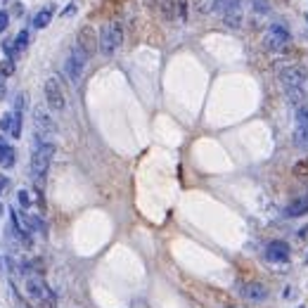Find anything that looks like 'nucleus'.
I'll return each mask as SVG.
<instances>
[{
  "label": "nucleus",
  "instance_id": "bb28decb",
  "mask_svg": "<svg viewBox=\"0 0 308 308\" xmlns=\"http://www.w3.org/2000/svg\"><path fill=\"white\" fill-rule=\"evenodd\" d=\"M7 24H10V14H7V10H0V33L7 28Z\"/></svg>",
  "mask_w": 308,
  "mask_h": 308
},
{
  "label": "nucleus",
  "instance_id": "7ed1b4c3",
  "mask_svg": "<svg viewBox=\"0 0 308 308\" xmlns=\"http://www.w3.org/2000/svg\"><path fill=\"white\" fill-rule=\"evenodd\" d=\"M289 43H292V33L287 31V27H282V24H273V27L266 31V36H263V48L268 50V53H275V55H282L287 48H289Z\"/></svg>",
  "mask_w": 308,
  "mask_h": 308
},
{
  "label": "nucleus",
  "instance_id": "473e14b6",
  "mask_svg": "<svg viewBox=\"0 0 308 308\" xmlns=\"http://www.w3.org/2000/svg\"><path fill=\"white\" fill-rule=\"evenodd\" d=\"M5 183H7V178H5V175H0V192H2V188H5Z\"/></svg>",
  "mask_w": 308,
  "mask_h": 308
},
{
  "label": "nucleus",
  "instance_id": "f8f14e48",
  "mask_svg": "<svg viewBox=\"0 0 308 308\" xmlns=\"http://www.w3.org/2000/svg\"><path fill=\"white\" fill-rule=\"evenodd\" d=\"M240 296L242 299H247V301H266L268 299V287L266 284H261V282H242L240 284Z\"/></svg>",
  "mask_w": 308,
  "mask_h": 308
},
{
  "label": "nucleus",
  "instance_id": "412c9836",
  "mask_svg": "<svg viewBox=\"0 0 308 308\" xmlns=\"http://www.w3.org/2000/svg\"><path fill=\"white\" fill-rule=\"evenodd\" d=\"M27 45H28V31H19L17 38H14V50L22 53V50H27Z\"/></svg>",
  "mask_w": 308,
  "mask_h": 308
},
{
  "label": "nucleus",
  "instance_id": "393cba45",
  "mask_svg": "<svg viewBox=\"0 0 308 308\" xmlns=\"http://www.w3.org/2000/svg\"><path fill=\"white\" fill-rule=\"evenodd\" d=\"M24 102H27V95L19 93V95H17V100H14V114H22V109H24Z\"/></svg>",
  "mask_w": 308,
  "mask_h": 308
},
{
  "label": "nucleus",
  "instance_id": "6e6552de",
  "mask_svg": "<svg viewBox=\"0 0 308 308\" xmlns=\"http://www.w3.org/2000/svg\"><path fill=\"white\" fill-rule=\"evenodd\" d=\"M76 45H79L81 50H83V55L90 59L97 50H100V36H97V31H95L93 27H81L79 28V36H76Z\"/></svg>",
  "mask_w": 308,
  "mask_h": 308
},
{
  "label": "nucleus",
  "instance_id": "f3484780",
  "mask_svg": "<svg viewBox=\"0 0 308 308\" xmlns=\"http://www.w3.org/2000/svg\"><path fill=\"white\" fill-rule=\"evenodd\" d=\"M223 17V24L228 28H240L242 27V10L240 7H235V10H228L225 14H221Z\"/></svg>",
  "mask_w": 308,
  "mask_h": 308
},
{
  "label": "nucleus",
  "instance_id": "6ab92c4d",
  "mask_svg": "<svg viewBox=\"0 0 308 308\" xmlns=\"http://www.w3.org/2000/svg\"><path fill=\"white\" fill-rule=\"evenodd\" d=\"M292 175H294V178H308V157L299 159L294 166H292Z\"/></svg>",
  "mask_w": 308,
  "mask_h": 308
},
{
  "label": "nucleus",
  "instance_id": "a878e982",
  "mask_svg": "<svg viewBox=\"0 0 308 308\" xmlns=\"http://www.w3.org/2000/svg\"><path fill=\"white\" fill-rule=\"evenodd\" d=\"M12 149V145H7V140L5 138H0V164H2V159L7 157V152Z\"/></svg>",
  "mask_w": 308,
  "mask_h": 308
},
{
  "label": "nucleus",
  "instance_id": "aec40b11",
  "mask_svg": "<svg viewBox=\"0 0 308 308\" xmlns=\"http://www.w3.org/2000/svg\"><path fill=\"white\" fill-rule=\"evenodd\" d=\"M249 7H252V12L254 14H268L270 12V2L268 0H249Z\"/></svg>",
  "mask_w": 308,
  "mask_h": 308
},
{
  "label": "nucleus",
  "instance_id": "39448f33",
  "mask_svg": "<svg viewBox=\"0 0 308 308\" xmlns=\"http://www.w3.org/2000/svg\"><path fill=\"white\" fill-rule=\"evenodd\" d=\"M33 126H36V140L38 142H50V138L57 133L55 119L43 107H38L33 112Z\"/></svg>",
  "mask_w": 308,
  "mask_h": 308
},
{
  "label": "nucleus",
  "instance_id": "9d476101",
  "mask_svg": "<svg viewBox=\"0 0 308 308\" xmlns=\"http://www.w3.org/2000/svg\"><path fill=\"white\" fill-rule=\"evenodd\" d=\"M266 258H268L270 263H287L289 261V256H292V247L287 244L284 240H273L266 244Z\"/></svg>",
  "mask_w": 308,
  "mask_h": 308
},
{
  "label": "nucleus",
  "instance_id": "2f4dec72",
  "mask_svg": "<svg viewBox=\"0 0 308 308\" xmlns=\"http://www.w3.org/2000/svg\"><path fill=\"white\" fill-rule=\"evenodd\" d=\"M161 0H145V5H149V7H154V5H159Z\"/></svg>",
  "mask_w": 308,
  "mask_h": 308
},
{
  "label": "nucleus",
  "instance_id": "c85d7f7f",
  "mask_svg": "<svg viewBox=\"0 0 308 308\" xmlns=\"http://www.w3.org/2000/svg\"><path fill=\"white\" fill-rule=\"evenodd\" d=\"M5 93H7V76L0 74V100L5 97Z\"/></svg>",
  "mask_w": 308,
  "mask_h": 308
},
{
  "label": "nucleus",
  "instance_id": "0eeeda50",
  "mask_svg": "<svg viewBox=\"0 0 308 308\" xmlns=\"http://www.w3.org/2000/svg\"><path fill=\"white\" fill-rule=\"evenodd\" d=\"M43 95H45V102H48V107L53 109V112H62V109L67 107L64 90H62L59 81L55 79V76H50V79L45 81V85H43Z\"/></svg>",
  "mask_w": 308,
  "mask_h": 308
},
{
  "label": "nucleus",
  "instance_id": "5701e85b",
  "mask_svg": "<svg viewBox=\"0 0 308 308\" xmlns=\"http://www.w3.org/2000/svg\"><path fill=\"white\" fill-rule=\"evenodd\" d=\"M12 138H19L22 135V114H14V123H12Z\"/></svg>",
  "mask_w": 308,
  "mask_h": 308
},
{
  "label": "nucleus",
  "instance_id": "b1692460",
  "mask_svg": "<svg viewBox=\"0 0 308 308\" xmlns=\"http://www.w3.org/2000/svg\"><path fill=\"white\" fill-rule=\"evenodd\" d=\"M17 199H19L22 206H31V195H28L27 190H19V192H17Z\"/></svg>",
  "mask_w": 308,
  "mask_h": 308
},
{
  "label": "nucleus",
  "instance_id": "a211bd4d",
  "mask_svg": "<svg viewBox=\"0 0 308 308\" xmlns=\"http://www.w3.org/2000/svg\"><path fill=\"white\" fill-rule=\"evenodd\" d=\"M242 0H214V12L218 14H225L228 10H235V7H240Z\"/></svg>",
  "mask_w": 308,
  "mask_h": 308
},
{
  "label": "nucleus",
  "instance_id": "ddd939ff",
  "mask_svg": "<svg viewBox=\"0 0 308 308\" xmlns=\"http://www.w3.org/2000/svg\"><path fill=\"white\" fill-rule=\"evenodd\" d=\"M24 289H27L28 299H33L36 304H45V301L50 299V292H48L45 282L38 280V278H28L27 284H24Z\"/></svg>",
  "mask_w": 308,
  "mask_h": 308
},
{
  "label": "nucleus",
  "instance_id": "c756f323",
  "mask_svg": "<svg viewBox=\"0 0 308 308\" xmlns=\"http://www.w3.org/2000/svg\"><path fill=\"white\" fill-rule=\"evenodd\" d=\"M64 17H71V14H76V5H74V2H71V5H67V10H64Z\"/></svg>",
  "mask_w": 308,
  "mask_h": 308
},
{
  "label": "nucleus",
  "instance_id": "cd10ccee",
  "mask_svg": "<svg viewBox=\"0 0 308 308\" xmlns=\"http://www.w3.org/2000/svg\"><path fill=\"white\" fill-rule=\"evenodd\" d=\"M0 74H2V76H10V74H14V64H12V62H2Z\"/></svg>",
  "mask_w": 308,
  "mask_h": 308
},
{
  "label": "nucleus",
  "instance_id": "f257e3e1",
  "mask_svg": "<svg viewBox=\"0 0 308 308\" xmlns=\"http://www.w3.org/2000/svg\"><path fill=\"white\" fill-rule=\"evenodd\" d=\"M55 157V145L53 142H38L33 140V152H31V178L36 185H43V178L50 168V161Z\"/></svg>",
  "mask_w": 308,
  "mask_h": 308
},
{
  "label": "nucleus",
  "instance_id": "2eb2a0df",
  "mask_svg": "<svg viewBox=\"0 0 308 308\" xmlns=\"http://www.w3.org/2000/svg\"><path fill=\"white\" fill-rule=\"evenodd\" d=\"M53 17H55V5H45V7H43V10L33 17V27H36V28H45L50 22H53Z\"/></svg>",
  "mask_w": 308,
  "mask_h": 308
},
{
  "label": "nucleus",
  "instance_id": "20e7f679",
  "mask_svg": "<svg viewBox=\"0 0 308 308\" xmlns=\"http://www.w3.org/2000/svg\"><path fill=\"white\" fill-rule=\"evenodd\" d=\"M278 76L284 88H304L308 83V69L304 64H287V67H280Z\"/></svg>",
  "mask_w": 308,
  "mask_h": 308
},
{
  "label": "nucleus",
  "instance_id": "4be33fe9",
  "mask_svg": "<svg viewBox=\"0 0 308 308\" xmlns=\"http://www.w3.org/2000/svg\"><path fill=\"white\" fill-rule=\"evenodd\" d=\"M12 123H14V114H12V112L2 114V119H0V131H2V133H12Z\"/></svg>",
  "mask_w": 308,
  "mask_h": 308
},
{
  "label": "nucleus",
  "instance_id": "f03ea898",
  "mask_svg": "<svg viewBox=\"0 0 308 308\" xmlns=\"http://www.w3.org/2000/svg\"><path fill=\"white\" fill-rule=\"evenodd\" d=\"M123 43V27L121 22H109L100 31V53L102 55H114Z\"/></svg>",
  "mask_w": 308,
  "mask_h": 308
},
{
  "label": "nucleus",
  "instance_id": "423d86ee",
  "mask_svg": "<svg viewBox=\"0 0 308 308\" xmlns=\"http://www.w3.org/2000/svg\"><path fill=\"white\" fill-rule=\"evenodd\" d=\"M85 62H88V57L83 55V50H81L79 45H74L67 57V62H64V71H67L69 81H71L74 85H79L81 76H83V69H85Z\"/></svg>",
  "mask_w": 308,
  "mask_h": 308
},
{
  "label": "nucleus",
  "instance_id": "dca6fc26",
  "mask_svg": "<svg viewBox=\"0 0 308 308\" xmlns=\"http://www.w3.org/2000/svg\"><path fill=\"white\" fill-rule=\"evenodd\" d=\"M284 93H287V100H289L294 107H301L304 102H308V95L304 88H284Z\"/></svg>",
  "mask_w": 308,
  "mask_h": 308
},
{
  "label": "nucleus",
  "instance_id": "1a4fd4ad",
  "mask_svg": "<svg viewBox=\"0 0 308 308\" xmlns=\"http://www.w3.org/2000/svg\"><path fill=\"white\" fill-rule=\"evenodd\" d=\"M294 145L308 149V102L296 107V126H294Z\"/></svg>",
  "mask_w": 308,
  "mask_h": 308
},
{
  "label": "nucleus",
  "instance_id": "4468645a",
  "mask_svg": "<svg viewBox=\"0 0 308 308\" xmlns=\"http://www.w3.org/2000/svg\"><path fill=\"white\" fill-rule=\"evenodd\" d=\"M306 214H308V195L296 197V199L284 209V218H299V216H306Z\"/></svg>",
  "mask_w": 308,
  "mask_h": 308
},
{
  "label": "nucleus",
  "instance_id": "9b49d317",
  "mask_svg": "<svg viewBox=\"0 0 308 308\" xmlns=\"http://www.w3.org/2000/svg\"><path fill=\"white\" fill-rule=\"evenodd\" d=\"M159 7H161V14H164L166 22L185 19V17H188V0H161Z\"/></svg>",
  "mask_w": 308,
  "mask_h": 308
},
{
  "label": "nucleus",
  "instance_id": "7c9ffc66",
  "mask_svg": "<svg viewBox=\"0 0 308 308\" xmlns=\"http://www.w3.org/2000/svg\"><path fill=\"white\" fill-rule=\"evenodd\" d=\"M299 237H301V240H304V237H308V228H301V230H299Z\"/></svg>",
  "mask_w": 308,
  "mask_h": 308
},
{
  "label": "nucleus",
  "instance_id": "72a5a7b5",
  "mask_svg": "<svg viewBox=\"0 0 308 308\" xmlns=\"http://www.w3.org/2000/svg\"><path fill=\"white\" fill-rule=\"evenodd\" d=\"M306 261H308V258H306Z\"/></svg>",
  "mask_w": 308,
  "mask_h": 308
}]
</instances>
